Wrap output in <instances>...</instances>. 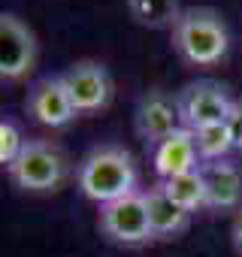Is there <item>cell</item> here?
<instances>
[{
  "instance_id": "1",
  "label": "cell",
  "mask_w": 242,
  "mask_h": 257,
  "mask_svg": "<svg viewBox=\"0 0 242 257\" xmlns=\"http://www.w3.org/2000/svg\"><path fill=\"white\" fill-rule=\"evenodd\" d=\"M137 182H140L137 164H134L131 152H125L121 146H100V149L88 152L76 173L79 191L97 206H106L118 197L134 194Z\"/></svg>"
},
{
  "instance_id": "2",
  "label": "cell",
  "mask_w": 242,
  "mask_h": 257,
  "mask_svg": "<svg viewBox=\"0 0 242 257\" xmlns=\"http://www.w3.org/2000/svg\"><path fill=\"white\" fill-rule=\"evenodd\" d=\"M173 49L191 67H215L230 49L224 19L206 7L185 10L173 25Z\"/></svg>"
},
{
  "instance_id": "3",
  "label": "cell",
  "mask_w": 242,
  "mask_h": 257,
  "mask_svg": "<svg viewBox=\"0 0 242 257\" xmlns=\"http://www.w3.org/2000/svg\"><path fill=\"white\" fill-rule=\"evenodd\" d=\"M10 182L28 194H52L67 179V158L49 140H25L16 161L7 167Z\"/></svg>"
},
{
  "instance_id": "4",
  "label": "cell",
  "mask_w": 242,
  "mask_h": 257,
  "mask_svg": "<svg viewBox=\"0 0 242 257\" xmlns=\"http://www.w3.org/2000/svg\"><path fill=\"white\" fill-rule=\"evenodd\" d=\"M100 230L109 242L125 245V248H140L149 245L152 224H149V209L143 191H134L128 197H118L106 206H100Z\"/></svg>"
},
{
  "instance_id": "5",
  "label": "cell",
  "mask_w": 242,
  "mask_h": 257,
  "mask_svg": "<svg viewBox=\"0 0 242 257\" xmlns=\"http://www.w3.org/2000/svg\"><path fill=\"white\" fill-rule=\"evenodd\" d=\"M37 37L13 13H0V82H19L37 67Z\"/></svg>"
},
{
  "instance_id": "6",
  "label": "cell",
  "mask_w": 242,
  "mask_h": 257,
  "mask_svg": "<svg viewBox=\"0 0 242 257\" xmlns=\"http://www.w3.org/2000/svg\"><path fill=\"white\" fill-rule=\"evenodd\" d=\"M61 82H64L79 115L106 109L112 100V91H115L109 70L97 61H76L73 67H67L61 73Z\"/></svg>"
},
{
  "instance_id": "7",
  "label": "cell",
  "mask_w": 242,
  "mask_h": 257,
  "mask_svg": "<svg viewBox=\"0 0 242 257\" xmlns=\"http://www.w3.org/2000/svg\"><path fill=\"white\" fill-rule=\"evenodd\" d=\"M179 103V112H182V124L188 131L194 127H203V124H218L227 118L233 100L227 94L224 85L212 82V79H200V82H191L179 91L176 97Z\"/></svg>"
},
{
  "instance_id": "8",
  "label": "cell",
  "mask_w": 242,
  "mask_h": 257,
  "mask_svg": "<svg viewBox=\"0 0 242 257\" xmlns=\"http://www.w3.org/2000/svg\"><path fill=\"white\" fill-rule=\"evenodd\" d=\"M25 109L34 121H40L43 127H52V131H61L67 127L79 112L61 82V76H46V79H37L28 91V100H25Z\"/></svg>"
},
{
  "instance_id": "9",
  "label": "cell",
  "mask_w": 242,
  "mask_h": 257,
  "mask_svg": "<svg viewBox=\"0 0 242 257\" xmlns=\"http://www.w3.org/2000/svg\"><path fill=\"white\" fill-rule=\"evenodd\" d=\"M182 112L176 97L164 94V91H149L140 106H137V134L140 140L155 149L158 143H164L167 137H173L176 131H182Z\"/></svg>"
},
{
  "instance_id": "10",
  "label": "cell",
  "mask_w": 242,
  "mask_h": 257,
  "mask_svg": "<svg viewBox=\"0 0 242 257\" xmlns=\"http://www.w3.org/2000/svg\"><path fill=\"white\" fill-rule=\"evenodd\" d=\"M206 185V209H239L242 203V170L230 158L200 164Z\"/></svg>"
},
{
  "instance_id": "11",
  "label": "cell",
  "mask_w": 242,
  "mask_h": 257,
  "mask_svg": "<svg viewBox=\"0 0 242 257\" xmlns=\"http://www.w3.org/2000/svg\"><path fill=\"white\" fill-rule=\"evenodd\" d=\"M152 164H155V173L161 176V182L197 170L200 155H197V146H194V134L188 127H182V131H176L164 143H158L152 149Z\"/></svg>"
},
{
  "instance_id": "12",
  "label": "cell",
  "mask_w": 242,
  "mask_h": 257,
  "mask_svg": "<svg viewBox=\"0 0 242 257\" xmlns=\"http://www.w3.org/2000/svg\"><path fill=\"white\" fill-rule=\"evenodd\" d=\"M146 197V209H149V224H152V236L155 239H176L179 233L188 230L191 224V212L182 209L176 200L167 197V191L161 185L143 191Z\"/></svg>"
},
{
  "instance_id": "13",
  "label": "cell",
  "mask_w": 242,
  "mask_h": 257,
  "mask_svg": "<svg viewBox=\"0 0 242 257\" xmlns=\"http://www.w3.org/2000/svg\"><path fill=\"white\" fill-rule=\"evenodd\" d=\"M161 188L167 191L170 200H176L182 209H188L191 215L206 209V185H203V173L200 167L191 170V173H182V176H173V179H164Z\"/></svg>"
},
{
  "instance_id": "14",
  "label": "cell",
  "mask_w": 242,
  "mask_h": 257,
  "mask_svg": "<svg viewBox=\"0 0 242 257\" xmlns=\"http://www.w3.org/2000/svg\"><path fill=\"white\" fill-rule=\"evenodd\" d=\"M128 10L143 28H173L182 16L179 0H128Z\"/></svg>"
},
{
  "instance_id": "15",
  "label": "cell",
  "mask_w": 242,
  "mask_h": 257,
  "mask_svg": "<svg viewBox=\"0 0 242 257\" xmlns=\"http://www.w3.org/2000/svg\"><path fill=\"white\" fill-rule=\"evenodd\" d=\"M191 134H194V146H197L200 164H206V161H224L233 152V140H230V131H227L224 121L194 127Z\"/></svg>"
},
{
  "instance_id": "16",
  "label": "cell",
  "mask_w": 242,
  "mask_h": 257,
  "mask_svg": "<svg viewBox=\"0 0 242 257\" xmlns=\"http://www.w3.org/2000/svg\"><path fill=\"white\" fill-rule=\"evenodd\" d=\"M22 146H25L22 131H19L13 121L0 118V167H10L16 161V155L22 152Z\"/></svg>"
},
{
  "instance_id": "17",
  "label": "cell",
  "mask_w": 242,
  "mask_h": 257,
  "mask_svg": "<svg viewBox=\"0 0 242 257\" xmlns=\"http://www.w3.org/2000/svg\"><path fill=\"white\" fill-rule=\"evenodd\" d=\"M224 124H227L230 140H233V152H242V100H233Z\"/></svg>"
},
{
  "instance_id": "18",
  "label": "cell",
  "mask_w": 242,
  "mask_h": 257,
  "mask_svg": "<svg viewBox=\"0 0 242 257\" xmlns=\"http://www.w3.org/2000/svg\"><path fill=\"white\" fill-rule=\"evenodd\" d=\"M230 239H233V248H236V254H242V209H239V215H236V221H233Z\"/></svg>"
}]
</instances>
